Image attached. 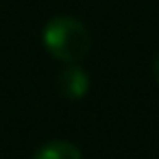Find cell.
<instances>
[{"label":"cell","mask_w":159,"mask_h":159,"mask_svg":"<svg viewBox=\"0 0 159 159\" xmlns=\"http://www.w3.org/2000/svg\"><path fill=\"white\" fill-rule=\"evenodd\" d=\"M42 44L55 59L63 63H79L92 48V37L85 24L70 16H55L42 31Z\"/></svg>","instance_id":"obj_1"},{"label":"cell","mask_w":159,"mask_h":159,"mask_svg":"<svg viewBox=\"0 0 159 159\" xmlns=\"http://www.w3.org/2000/svg\"><path fill=\"white\" fill-rule=\"evenodd\" d=\"M57 89L68 100H81L89 92V76L81 66L68 63V68L61 70L57 76Z\"/></svg>","instance_id":"obj_2"},{"label":"cell","mask_w":159,"mask_h":159,"mask_svg":"<svg viewBox=\"0 0 159 159\" xmlns=\"http://www.w3.org/2000/svg\"><path fill=\"white\" fill-rule=\"evenodd\" d=\"M31 159H83V155L72 142L52 139V142H46L44 146H39Z\"/></svg>","instance_id":"obj_3"},{"label":"cell","mask_w":159,"mask_h":159,"mask_svg":"<svg viewBox=\"0 0 159 159\" xmlns=\"http://www.w3.org/2000/svg\"><path fill=\"white\" fill-rule=\"evenodd\" d=\"M152 74H155V81L159 85V55L155 57V63H152Z\"/></svg>","instance_id":"obj_4"}]
</instances>
